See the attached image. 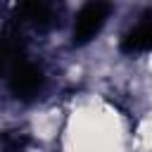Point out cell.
I'll list each match as a JSON object with an SVG mask.
<instances>
[{"mask_svg": "<svg viewBox=\"0 0 152 152\" xmlns=\"http://www.w3.org/2000/svg\"><path fill=\"white\" fill-rule=\"evenodd\" d=\"M17 12L21 14L24 21H28L38 28H45L52 24V7L45 2H24V5H19Z\"/></svg>", "mask_w": 152, "mask_h": 152, "instance_id": "5b68a950", "label": "cell"}, {"mask_svg": "<svg viewBox=\"0 0 152 152\" xmlns=\"http://www.w3.org/2000/svg\"><path fill=\"white\" fill-rule=\"evenodd\" d=\"M10 90L19 100H33L43 88V71L31 62H19L10 71Z\"/></svg>", "mask_w": 152, "mask_h": 152, "instance_id": "7a4b0ae2", "label": "cell"}, {"mask_svg": "<svg viewBox=\"0 0 152 152\" xmlns=\"http://www.w3.org/2000/svg\"><path fill=\"white\" fill-rule=\"evenodd\" d=\"M26 142H28V138H26L24 133H17V131H7V133L0 138L2 152H21V150L26 147Z\"/></svg>", "mask_w": 152, "mask_h": 152, "instance_id": "8992f818", "label": "cell"}, {"mask_svg": "<svg viewBox=\"0 0 152 152\" xmlns=\"http://www.w3.org/2000/svg\"><path fill=\"white\" fill-rule=\"evenodd\" d=\"M24 40H21V33L19 28L14 26H7L2 33H0V76H10V71L24 62Z\"/></svg>", "mask_w": 152, "mask_h": 152, "instance_id": "3957f363", "label": "cell"}, {"mask_svg": "<svg viewBox=\"0 0 152 152\" xmlns=\"http://www.w3.org/2000/svg\"><path fill=\"white\" fill-rule=\"evenodd\" d=\"M109 5L107 2H88L78 10L76 21H74V45H86L90 43L100 28L104 26L107 17H109Z\"/></svg>", "mask_w": 152, "mask_h": 152, "instance_id": "6da1fadb", "label": "cell"}, {"mask_svg": "<svg viewBox=\"0 0 152 152\" xmlns=\"http://www.w3.org/2000/svg\"><path fill=\"white\" fill-rule=\"evenodd\" d=\"M152 50V10H147L140 21L124 33L121 38V52L133 55V52H147Z\"/></svg>", "mask_w": 152, "mask_h": 152, "instance_id": "277c9868", "label": "cell"}]
</instances>
